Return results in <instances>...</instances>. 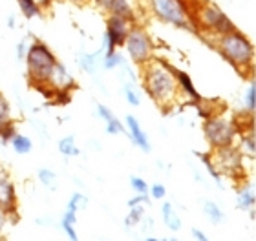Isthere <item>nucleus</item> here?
<instances>
[{
    "label": "nucleus",
    "instance_id": "1",
    "mask_svg": "<svg viewBox=\"0 0 256 241\" xmlns=\"http://www.w3.org/2000/svg\"><path fill=\"white\" fill-rule=\"evenodd\" d=\"M143 88L148 97L163 110H168L176 104L180 90L172 71V66L163 59H150L141 68Z\"/></svg>",
    "mask_w": 256,
    "mask_h": 241
},
{
    "label": "nucleus",
    "instance_id": "2",
    "mask_svg": "<svg viewBox=\"0 0 256 241\" xmlns=\"http://www.w3.org/2000/svg\"><path fill=\"white\" fill-rule=\"evenodd\" d=\"M212 44L220 51V55L230 66H234L238 71L246 73L254 62V46H252L251 38L238 29H232L225 35L212 38Z\"/></svg>",
    "mask_w": 256,
    "mask_h": 241
},
{
    "label": "nucleus",
    "instance_id": "3",
    "mask_svg": "<svg viewBox=\"0 0 256 241\" xmlns=\"http://www.w3.org/2000/svg\"><path fill=\"white\" fill-rule=\"evenodd\" d=\"M190 13L192 18H194V24H196V31L203 33L205 37L216 38L220 35H225V33L236 29L229 16L225 15L218 5L208 2V0L196 2Z\"/></svg>",
    "mask_w": 256,
    "mask_h": 241
},
{
    "label": "nucleus",
    "instance_id": "4",
    "mask_svg": "<svg viewBox=\"0 0 256 241\" xmlns=\"http://www.w3.org/2000/svg\"><path fill=\"white\" fill-rule=\"evenodd\" d=\"M26 68H28V79L35 88L42 86L48 82V77L52 73V68L57 62L55 53L50 49V46L42 42V40H33L28 46L26 51Z\"/></svg>",
    "mask_w": 256,
    "mask_h": 241
},
{
    "label": "nucleus",
    "instance_id": "5",
    "mask_svg": "<svg viewBox=\"0 0 256 241\" xmlns=\"http://www.w3.org/2000/svg\"><path fill=\"white\" fill-rule=\"evenodd\" d=\"M203 134L207 139L208 146L216 150V148H224V146L234 145L238 139V121L232 117H227L224 113H214L210 117L205 119L203 123Z\"/></svg>",
    "mask_w": 256,
    "mask_h": 241
},
{
    "label": "nucleus",
    "instance_id": "6",
    "mask_svg": "<svg viewBox=\"0 0 256 241\" xmlns=\"http://www.w3.org/2000/svg\"><path fill=\"white\" fill-rule=\"evenodd\" d=\"M148 2L154 15L160 20L172 24L176 27H182V29L196 31V24L192 18L190 7L187 5L185 0H148Z\"/></svg>",
    "mask_w": 256,
    "mask_h": 241
},
{
    "label": "nucleus",
    "instance_id": "7",
    "mask_svg": "<svg viewBox=\"0 0 256 241\" xmlns=\"http://www.w3.org/2000/svg\"><path fill=\"white\" fill-rule=\"evenodd\" d=\"M123 48L126 49L130 60L138 66H143L150 59H154V42H152L148 33L139 26L130 27V31L124 38Z\"/></svg>",
    "mask_w": 256,
    "mask_h": 241
},
{
    "label": "nucleus",
    "instance_id": "8",
    "mask_svg": "<svg viewBox=\"0 0 256 241\" xmlns=\"http://www.w3.org/2000/svg\"><path fill=\"white\" fill-rule=\"evenodd\" d=\"M210 159L212 165L216 166V170L220 172V176H244V156L238 150L236 145L224 146V148H216L210 152Z\"/></svg>",
    "mask_w": 256,
    "mask_h": 241
},
{
    "label": "nucleus",
    "instance_id": "9",
    "mask_svg": "<svg viewBox=\"0 0 256 241\" xmlns=\"http://www.w3.org/2000/svg\"><path fill=\"white\" fill-rule=\"evenodd\" d=\"M134 26L132 18H126V16H118V15H110L106 20V31H104V55L114 53L118 51V48H121L124 44V38H126L130 27Z\"/></svg>",
    "mask_w": 256,
    "mask_h": 241
},
{
    "label": "nucleus",
    "instance_id": "10",
    "mask_svg": "<svg viewBox=\"0 0 256 241\" xmlns=\"http://www.w3.org/2000/svg\"><path fill=\"white\" fill-rule=\"evenodd\" d=\"M16 207H18V201H16L15 183L11 179L10 172L0 168V209L11 218H16Z\"/></svg>",
    "mask_w": 256,
    "mask_h": 241
},
{
    "label": "nucleus",
    "instance_id": "11",
    "mask_svg": "<svg viewBox=\"0 0 256 241\" xmlns=\"http://www.w3.org/2000/svg\"><path fill=\"white\" fill-rule=\"evenodd\" d=\"M46 84L55 91H72V88H75V79L68 71V68L57 60L52 68V73H50Z\"/></svg>",
    "mask_w": 256,
    "mask_h": 241
},
{
    "label": "nucleus",
    "instance_id": "12",
    "mask_svg": "<svg viewBox=\"0 0 256 241\" xmlns=\"http://www.w3.org/2000/svg\"><path fill=\"white\" fill-rule=\"evenodd\" d=\"M124 119H126L124 123H126L128 137H130L134 145L139 146L144 154H148V152H150V141H148V137H146V134H144V130L141 128L139 121L134 117V115H126Z\"/></svg>",
    "mask_w": 256,
    "mask_h": 241
},
{
    "label": "nucleus",
    "instance_id": "13",
    "mask_svg": "<svg viewBox=\"0 0 256 241\" xmlns=\"http://www.w3.org/2000/svg\"><path fill=\"white\" fill-rule=\"evenodd\" d=\"M172 71H174V77H176V82H178V90H180L182 95L188 97V99H192L194 102H196L198 99H202V95L198 93L196 86H194V82H192L190 75H188L187 71L178 70L174 66H172Z\"/></svg>",
    "mask_w": 256,
    "mask_h": 241
},
{
    "label": "nucleus",
    "instance_id": "14",
    "mask_svg": "<svg viewBox=\"0 0 256 241\" xmlns=\"http://www.w3.org/2000/svg\"><path fill=\"white\" fill-rule=\"evenodd\" d=\"M97 5H101L102 9L106 11L108 15H118V16H126L132 18L134 11L130 0H96Z\"/></svg>",
    "mask_w": 256,
    "mask_h": 241
},
{
    "label": "nucleus",
    "instance_id": "15",
    "mask_svg": "<svg viewBox=\"0 0 256 241\" xmlns=\"http://www.w3.org/2000/svg\"><path fill=\"white\" fill-rule=\"evenodd\" d=\"M97 115H99V117L104 121V124H106V134L119 135L124 132L123 123L114 115V112L108 106H104V104H97Z\"/></svg>",
    "mask_w": 256,
    "mask_h": 241
},
{
    "label": "nucleus",
    "instance_id": "16",
    "mask_svg": "<svg viewBox=\"0 0 256 241\" xmlns=\"http://www.w3.org/2000/svg\"><path fill=\"white\" fill-rule=\"evenodd\" d=\"M102 55H104V48H102V46L96 53H82L79 57L80 70H84L86 73H90V75H96L97 66L101 64V60H102Z\"/></svg>",
    "mask_w": 256,
    "mask_h": 241
},
{
    "label": "nucleus",
    "instance_id": "17",
    "mask_svg": "<svg viewBox=\"0 0 256 241\" xmlns=\"http://www.w3.org/2000/svg\"><path fill=\"white\" fill-rule=\"evenodd\" d=\"M238 137H240V146H238V150L242 152V156L254 157V154H256L254 130L251 128V130H246V132H240Z\"/></svg>",
    "mask_w": 256,
    "mask_h": 241
},
{
    "label": "nucleus",
    "instance_id": "18",
    "mask_svg": "<svg viewBox=\"0 0 256 241\" xmlns=\"http://www.w3.org/2000/svg\"><path fill=\"white\" fill-rule=\"evenodd\" d=\"M161 216H163V221H165L166 229H170L172 232H178L182 229V220L178 218L172 203H163V207H161Z\"/></svg>",
    "mask_w": 256,
    "mask_h": 241
},
{
    "label": "nucleus",
    "instance_id": "19",
    "mask_svg": "<svg viewBox=\"0 0 256 241\" xmlns=\"http://www.w3.org/2000/svg\"><path fill=\"white\" fill-rule=\"evenodd\" d=\"M10 145H11V148H13V152L18 154V156H26V154H30L33 148L32 139L24 134H18V132H16L15 137L10 141Z\"/></svg>",
    "mask_w": 256,
    "mask_h": 241
},
{
    "label": "nucleus",
    "instance_id": "20",
    "mask_svg": "<svg viewBox=\"0 0 256 241\" xmlns=\"http://www.w3.org/2000/svg\"><path fill=\"white\" fill-rule=\"evenodd\" d=\"M236 205H238L240 210H249V212H251V210L254 209V192L247 187L240 188L238 198H236Z\"/></svg>",
    "mask_w": 256,
    "mask_h": 241
},
{
    "label": "nucleus",
    "instance_id": "21",
    "mask_svg": "<svg viewBox=\"0 0 256 241\" xmlns=\"http://www.w3.org/2000/svg\"><path fill=\"white\" fill-rule=\"evenodd\" d=\"M144 218V207L143 205H134V207H130V210H128V216L126 220H124V227L126 229H132V227L139 225L141 221H143Z\"/></svg>",
    "mask_w": 256,
    "mask_h": 241
},
{
    "label": "nucleus",
    "instance_id": "22",
    "mask_svg": "<svg viewBox=\"0 0 256 241\" xmlns=\"http://www.w3.org/2000/svg\"><path fill=\"white\" fill-rule=\"evenodd\" d=\"M59 152L62 154L64 157H75V156H79L80 150L77 148V145H75V137H74V135L62 137V139L59 141Z\"/></svg>",
    "mask_w": 256,
    "mask_h": 241
},
{
    "label": "nucleus",
    "instance_id": "23",
    "mask_svg": "<svg viewBox=\"0 0 256 241\" xmlns=\"http://www.w3.org/2000/svg\"><path fill=\"white\" fill-rule=\"evenodd\" d=\"M203 212H205V216H207L212 223H222V221L225 220L222 209H220L214 201H205V203H203Z\"/></svg>",
    "mask_w": 256,
    "mask_h": 241
},
{
    "label": "nucleus",
    "instance_id": "24",
    "mask_svg": "<svg viewBox=\"0 0 256 241\" xmlns=\"http://www.w3.org/2000/svg\"><path fill=\"white\" fill-rule=\"evenodd\" d=\"M124 62V57L119 51H114V53H108V55H102V60L101 64L104 70H116V68H121Z\"/></svg>",
    "mask_w": 256,
    "mask_h": 241
},
{
    "label": "nucleus",
    "instance_id": "25",
    "mask_svg": "<svg viewBox=\"0 0 256 241\" xmlns=\"http://www.w3.org/2000/svg\"><path fill=\"white\" fill-rule=\"evenodd\" d=\"M16 2H18V7L26 18H33L40 13V5L37 4V0H16Z\"/></svg>",
    "mask_w": 256,
    "mask_h": 241
},
{
    "label": "nucleus",
    "instance_id": "26",
    "mask_svg": "<svg viewBox=\"0 0 256 241\" xmlns=\"http://www.w3.org/2000/svg\"><path fill=\"white\" fill-rule=\"evenodd\" d=\"M11 123H13V117H11V106H10V102H8V99L0 93V130Z\"/></svg>",
    "mask_w": 256,
    "mask_h": 241
},
{
    "label": "nucleus",
    "instance_id": "27",
    "mask_svg": "<svg viewBox=\"0 0 256 241\" xmlns=\"http://www.w3.org/2000/svg\"><path fill=\"white\" fill-rule=\"evenodd\" d=\"M244 108L249 115H252L256 110V86L254 82L249 84V88L246 90V95H244Z\"/></svg>",
    "mask_w": 256,
    "mask_h": 241
},
{
    "label": "nucleus",
    "instance_id": "28",
    "mask_svg": "<svg viewBox=\"0 0 256 241\" xmlns=\"http://www.w3.org/2000/svg\"><path fill=\"white\" fill-rule=\"evenodd\" d=\"M86 205H88V198H86L84 194L80 192H75L68 201V210H74V212H79L80 209H86Z\"/></svg>",
    "mask_w": 256,
    "mask_h": 241
},
{
    "label": "nucleus",
    "instance_id": "29",
    "mask_svg": "<svg viewBox=\"0 0 256 241\" xmlns=\"http://www.w3.org/2000/svg\"><path fill=\"white\" fill-rule=\"evenodd\" d=\"M123 93H124V99L128 101L130 106H139V102H141V95H139V91L136 90L132 84H124Z\"/></svg>",
    "mask_w": 256,
    "mask_h": 241
},
{
    "label": "nucleus",
    "instance_id": "30",
    "mask_svg": "<svg viewBox=\"0 0 256 241\" xmlns=\"http://www.w3.org/2000/svg\"><path fill=\"white\" fill-rule=\"evenodd\" d=\"M130 187L136 194H141V196H148V185L144 181L143 177L132 176L130 177Z\"/></svg>",
    "mask_w": 256,
    "mask_h": 241
},
{
    "label": "nucleus",
    "instance_id": "31",
    "mask_svg": "<svg viewBox=\"0 0 256 241\" xmlns=\"http://www.w3.org/2000/svg\"><path fill=\"white\" fill-rule=\"evenodd\" d=\"M38 181L46 185V187H55V181H57V174L54 170H50V168H40L38 170Z\"/></svg>",
    "mask_w": 256,
    "mask_h": 241
},
{
    "label": "nucleus",
    "instance_id": "32",
    "mask_svg": "<svg viewBox=\"0 0 256 241\" xmlns=\"http://www.w3.org/2000/svg\"><path fill=\"white\" fill-rule=\"evenodd\" d=\"M198 156L202 157V161H203V165L207 166V170L210 172V176L214 177V181L218 183L220 187H222V179H220V172L216 170V166L212 165V159H210V154H198Z\"/></svg>",
    "mask_w": 256,
    "mask_h": 241
},
{
    "label": "nucleus",
    "instance_id": "33",
    "mask_svg": "<svg viewBox=\"0 0 256 241\" xmlns=\"http://www.w3.org/2000/svg\"><path fill=\"white\" fill-rule=\"evenodd\" d=\"M15 134H16L15 123L4 126V128L0 130V143H2V145H10V141L15 137Z\"/></svg>",
    "mask_w": 256,
    "mask_h": 241
},
{
    "label": "nucleus",
    "instance_id": "34",
    "mask_svg": "<svg viewBox=\"0 0 256 241\" xmlns=\"http://www.w3.org/2000/svg\"><path fill=\"white\" fill-rule=\"evenodd\" d=\"M166 194V188L165 185H161V183H156V185H152V187H148V198L152 199H163Z\"/></svg>",
    "mask_w": 256,
    "mask_h": 241
},
{
    "label": "nucleus",
    "instance_id": "35",
    "mask_svg": "<svg viewBox=\"0 0 256 241\" xmlns=\"http://www.w3.org/2000/svg\"><path fill=\"white\" fill-rule=\"evenodd\" d=\"M60 227H62V231L66 232V236L70 238V241H80L79 236H77V232H75V225H72V223H68L66 220L60 221Z\"/></svg>",
    "mask_w": 256,
    "mask_h": 241
},
{
    "label": "nucleus",
    "instance_id": "36",
    "mask_svg": "<svg viewBox=\"0 0 256 241\" xmlns=\"http://www.w3.org/2000/svg\"><path fill=\"white\" fill-rule=\"evenodd\" d=\"M28 46H30L28 38H22L20 42L16 44V59H18V60H24V57H26V51H28Z\"/></svg>",
    "mask_w": 256,
    "mask_h": 241
},
{
    "label": "nucleus",
    "instance_id": "37",
    "mask_svg": "<svg viewBox=\"0 0 256 241\" xmlns=\"http://www.w3.org/2000/svg\"><path fill=\"white\" fill-rule=\"evenodd\" d=\"M150 198L148 196H141V194H136L132 199H128V207H134V205H148Z\"/></svg>",
    "mask_w": 256,
    "mask_h": 241
},
{
    "label": "nucleus",
    "instance_id": "38",
    "mask_svg": "<svg viewBox=\"0 0 256 241\" xmlns=\"http://www.w3.org/2000/svg\"><path fill=\"white\" fill-rule=\"evenodd\" d=\"M11 220V216L10 214H6L4 210L0 209V234L4 232V229H6V225H8V221Z\"/></svg>",
    "mask_w": 256,
    "mask_h": 241
},
{
    "label": "nucleus",
    "instance_id": "39",
    "mask_svg": "<svg viewBox=\"0 0 256 241\" xmlns=\"http://www.w3.org/2000/svg\"><path fill=\"white\" fill-rule=\"evenodd\" d=\"M192 236H194V240L196 241H210L202 231H200V229H192Z\"/></svg>",
    "mask_w": 256,
    "mask_h": 241
},
{
    "label": "nucleus",
    "instance_id": "40",
    "mask_svg": "<svg viewBox=\"0 0 256 241\" xmlns=\"http://www.w3.org/2000/svg\"><path fill=\"white\" fill-rule=\"evenodd\" d=\"M15 26H16V18H15V15H10V16H8V27H11V29H15Z\"/></svg>",
    "mask_w": 256,
    "mask_h": 241
},
{
    "label": "nucleus",
    "instance_id": "41",
    "mask_svg": "<svg viewBox=\"0 0 256 241\" xmlns=\"http://www.w3.org/2000/svg\"><path fill=\"white\" fill-rule=\"evenodd\" d=\"M37 4L40 5V9H42V7H46V5L52 4V0H37Z\"/></svg>",
    "mask_w": 256,
    "mask_h": 241
},
{
    "label": "nucleus",
    "instance_id": "42",
    "mask_svg": "<svg viewBox=\"0 0 256 241\" xmlns=\"http://www.w3.org/2000/svg\"><path fill=\"white\" fill-rule=\"evenodd\" d=\"M144 241H166V240H158V238H146Z\"/></svg>",
    "mask_w": 256,
    "mask_h": 241
},
{
    "label": "nucleus",
    "instance_id": "43",
    "mask_svg": "<svg viewBox=\"0 0 256 241\" xmlns=\"http://www.w3.org/2000/svg\"><path fill=\"white\" fill-rule=\"evenodd\" d=\"M166 241H178L176 238H170V240H166Z\"/></svg>",
    "mask_w": 256,
    "mask_h": 241
},
{
    "label": "nucleus",
    "instance_id": "44",
    "mask_svg": "<svg viewBox=\"0 0 256 241\" xmlns=\"http://www.w3.org/2000/svg\"><path fill=\"white\" fill-rule=\"evenodd\" d=\"M74 2H82V0H74Z\"/></svg>",
    "mask_w": 256,
    "mask_h": 241
}]
</instances>
